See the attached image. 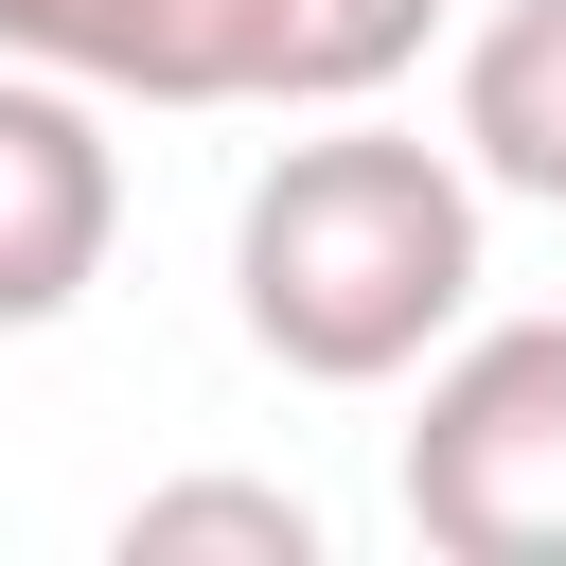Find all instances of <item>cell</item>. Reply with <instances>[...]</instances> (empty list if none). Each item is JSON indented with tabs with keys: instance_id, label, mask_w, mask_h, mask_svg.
Returning <instances> with one entry per match:
<instances>
[{
	"instance_id": "cell-6",
	"label": "cell",
	"mask_w": 566,
	"mask_h": 566,
	"mask_svg": "<svg viewBox=\"0 0 566 566\" xmlns=\"http://www.w3.org/2000/svg\"><path fill=\"white\" fill-rule=\"evenodd\" d=\"M424 35H442V0H283V35H265V106H371Z\"/></svg>"
},
{
	"instance_id": "cell-7",
	"label": "cell",
	"mask_w": 566,
	"mask_h": 566,
	"mask_svg": "<svg viewBox=\"0 0 566 566\" xmlns=\"http://www.w3.org/2000/svg\"><path fill=\"white\" fill-rule=\"evenodd\" d=\"M177 548L318 566V495H283V478H159V495H124V566H177Z\"/></svg>"
},
{
	"instance_id": "cell-5",
	"label": "cell",
	"mask_w": 566,
	"mask_h": 566,
	"mask_svg": "<svg viewBox=\"0 0 566 566\" xmlns=\"http://www.w3.org/2000/svg\"><path fill=\"white\" fill-rule=\"evenodd\" d=\"M460 159H478V195L566 212V0H495L460 35Z\"/></svg>"
},
{
	"instance_id": "cell-3",
	"label": "cell",
	"mask_w": 566,
	"mask_h": 566,
	"mask_svg": "<svg viewBox=\"0 0 566 566\" xmlns=\"http://www.w3.org/2000/svg\"><path fill=\"white\" fill-rule=\"evenodd\" d=\"M124 248V142H106V88L0 53V336H53Z\"/></svg>"
},
{
	"instance_id": "cell-2",
	"label": "cell",
	"mask_w": 566,
	"mask_h": 566,
	"mask_svg": "<svg viewBox=\"0 0 566 566\" xmlns=\"http://www.w3.org/2000/svg\"><path fill=\"white\" fill-rule=\"evenodd\" d=\"M407 531L442 566H566V318H478L407 407Z\"/></svg>"
},
{
	"instance_id": "cell-4",
	"label": "cell",
	"mask_w": 566,
	"mask_h": 566,
	"mask_svg": "<svg viewBox=\"0 0 566 566\" xmlns=\"http://www.w3.org/2000/svg\"><path fill=\"white\" fill-rule=\"evenodd\" d=\"M283 0H0V53L106 88V106H265Z\"/></svg>"
},
{
	"instance_id": "cell-1",
	"label": "cell",
	"mask_w": 566,
	"mask_h": 566,
	"mask_svg": "<svg viewBox=\"0 0 566 566\" xmlns=\"http://www.w3.org/2000/svg\"><path fill=\"white\" fill-rule=\"evenodd\" d=\"M230 318L301 389H389L478 318V159L336 106L230 212Z\"/></svg>"
}]
</instances>
